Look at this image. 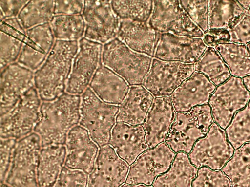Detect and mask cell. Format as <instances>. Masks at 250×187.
<instances>
[{"mask_svg":"<svg viewBox=\"0 0 250 187\" xmlns=\"http://www.w3.org/2000/svg\"><path fill=\"white\" fill-rule=\"evenodd\" d=\"M216 86L202 73L195 71L172 94L171 100L177 112L207 104Z\"/></svg>","mask_w":250,"mask_h":187,"instance_id":"cell-19","label":"cell"},{"mask_svg":"<svg viewBox=\"0 0 250 187\" xmlns=\"http://www.w3.org/2000/svg\"><path fill=\"white\" fill-rule=\"evenodd\" d=\"M79 125L100 148L109 144L119 106L101 100L88 87L81 95Z\"/></svg>","mask_w":250,"mask_h":187,"instance_id":"cell-5","label":"cell"},{"mask_svg":"<svg viewBox=\"0 0 250 187\" xmlns=\"http://www.w3.org/2000/svg\"><path fill=\"white\" fill-rule=\"evenodd\" d=\"M23 45L21 41L0 32V71L17 62Z\"/></svg>","mask_w":250,"mask_h":187,"instance_id":"cell-37","label":"cell"},{"mask_svg":"<svg viewBox=\"0 0 250 187\" xmlns=\"http://www.w3.org/2000/svg\"><path fill=\"white\" fill-rule=\"evenodd\" d=\"M26 33L17 62L35 72L45 61L56 39L49 23L26 30Z\"/></svg>","mask_w":250,"mask_h":187,"instance_id":"cell-20","label":"cell"},{"mask_svg":"<svg viewBox=\"0 0 250 187\" xmlns=\"http://www.w3.org/2000/svg\"><path fill=\"white\" fill-rule=\"evenodd\" d=\"M194 65L195 71L203 74L215 86L224 83L230 76L228 66L213 47H207Z\"/></svg>","mask_w":250,"mask_h":187,"instance_id":"cell-30","label":"cell"},{"mask_svg":"<svg viewBox=\"0 0 250 187\" xmlns=\"http://www.w3.org/2000/svg\"><path fill=\"white\" fill-rule=\"evenodd\" d=\"M120 187H153L151 185H146L143 184H129L127 183L123 184Z\"/></svg>","mask_w":250,"mask_h":187,"instance_id":"cell-46","label":"cell"},{"mask_svg":"<svg viewBox=\"0 0 250 187\" xmlns=\"http://www.w3.org/2000/svg\"><path fill=\"white\" fill-rule=\"evenodd\" d=\"M152 58L136 52L116 37L103 45L102 65L123 78L129 86L142 85Z\"/></svg>","mask_w":250,"mask_h":187,"instance_id":"cell-4","label":"cell"},{"mask_svg":"<svg viewBox=\"0 0 250 187\" xmlns=\"http://www.w3.org/2000/svg\"><path fill=\"white\" fill-rule=\"evenodd\" d=\"M226 134L235 150L250 142V99L243 109L235 113L226 129Z\"/></svg>","mask_w":250,"mask_h":187,"instance_id":"cell-35","label":"cell"},{"mask_svg":"<svg viewBox=\"0 0 250 187\" xmlns=\"http://www.w3.org/2000/svg\"><path fill=\"white\" fill-rule=\"evenodd\" d=\"M84 3L83 0H55L54 15L82 14Z\"/></svg>","mask_w":250,"mask_h":187,"instance_id":"cell-43","label":"cell"},{"mask_svg":"<svg viewBox=\"0 0 250 187\" xmlns=\"http://www.w3.org/2000/svg\"><path fill=\"white\" fill-rule=\"evenodd\" d=\"M154 98L142 85L130 86L126 95L119 106L116 122L133 126L142 125Z\"/></svg>","mask_w":250,"mask_h":187,"instance_id":"cell-24","label":"cell"},{"mask_svg":"<svg viewBox=\"0 0 250 187\" xmlns=\"http://www.w3.org/2000/svg\"><path fill=\"white\" fill-rule=\"evenodd\" d=\"M17 140L14 139L0 138V184L5 182L12 162L14 151Z\"/></svg>","mask_w":250,"mask_h":187,"instance_id":"cell-41","label":"cell"},{"mask_svg":"<svg viewBox=\"0 0 250 187\" xmlns=\"http://www.w3.org/2000/svg\"><path fill=\"white\" fill-rule=\"evenodd\" d=\"M239 4L245 10L249 11L250 8V0H238Z\"/></svg>","mask_w":250,"mask_h":187,"instance_id":"cell-47","label":"cell"},{"mask_svg":"<svg viewBox=\"0 0 250 187\" xmlns=\"http://www.w3.org/2000/svg\"><path fill=\"white\" fill-rule=\"evenodd\" d=\"M54 0H28L17 17L26 30L49 23L54 16Z\"/></svg>","mask_w":250,"mask_h":187,"instance_id":"cell-33","label":"cell"},{"mask_svg":"<svg viewBox=\"0 0 250 187\" xmlns=\"http://www.w3.org/2000/svg\"><path fill=\"white\" fill-rule=\"evenodd\" d=\"M243 82L246 88L250 93V75L243 77Z\"/></svg>","mask_w":250,"mask_h":187,"instance_id":"cell-48","label":"cell"},{"mask_svg":"<svg viewBox=\"0 0 250 187\" xmlns=\"http://www.w3.org/2000/svg\"><path fill=\"white\" fill-rule=\"evenodd\" d=\"M215 50L233 76L241 78L250 75V55L245 45L228 42L218 44Z\"/></svg>","mask_w":250,"mask_h":187,"instance_id":"cell-29","label":"cell"},{"mask_svg":"<svg viewBox=\"0 0 250 187\" xmlns=\"http://www.w3.org/2000/svg\"><path fill=\"white\" fill-rule=\"evenodd\" d=\"M0 187H10L9 186H8V185H7L6 184L3 183V184H1Z\"/></svg>","mask_w":250,"mask_h":187,"instance_id":"cell-50","label":"cell"},{"mask_svg":"<svg viewBox=\"0 0 250 187\" xmlns=\"http://www.w3.org/2000/svg\"><path fill=\"white\" fill-rule=\"evenodd\" d=\"M28 0H0V21L17 18L20 12Z\"/></svg>","mask_w":250,"mask_h":187,"instance_id":"cell-44","label":"cell"},{"mask_svg":"<svg viewBox=\"0 0 250 187\" xmlns=\"http://www.w3.org/2000/svg\"><path fill=\"white\" fill-rule=\"evenodd\" d=\"M180 3L192 21L205 33L209 30L208 1L180 0Z\"/></svg>","mask_w":250,"mask_h":187,"instance_id":"cell-36","label":"cell"},{"mask_svg":"<svg viewBox=\"0 0 250 187\" xmlns=\"http://www.w3.org/2000/svg\"><path fill=\"white\" fill-rule=\"evenodd\" d=\"M175 153L166 143L147 149L130 165L126 183L151 185L170 167Z\"/></svg>","mask_w":250,"mask_h":187,"instance_id":"cell-14","label":"cell"},{"mask_svg":"<svg viewBox=\"0 0 250 187\" xmlns=\"http://www.w3.org/2000/svg\"><path fill=\"white\" fill-rule=\"evenodd\" d=\"M212 123L211 108L208 104L187 112H177L165 142L175 153H189L196 141L207 135Z\"/></svg>","mask_w":250,"mask_h":187,"instance_id":"cell-3","label":"cell"},{"mask_svg":"<svg viewBox=\"0 0 250 187\" xmlns=\"http://www.w3.org/2000/svg\"><path fill=\"white\" fill-rule=\"evenodd\" d=\"M249 12H250V9L249 10Z\"/></svg>","mask_w":250,"mask_h":187,"instance_id":"cell-51","label":"cell"},{"mask_svg":"<svg viewBox=\"0 0 250 187\" xmlns=\"http://www.w3.org/2000/svg\"><path fill=\"white\" fill-rule=\"evenodd\" d=\"M207 48L202 38L160 33L153 58L195 64Z\"/></svg>","mask_w":250,"mask_h":187,"instance_id":"cell-15","label":"cell"},{"mask_svg":"<svg viewBox=\"0 0 250 187\" xmlns=\"http://www.w3.org/2000/svg\"><path fill=\"white\" fill-rule=\"evenodd\" d=\"M78 41L56 40L45 61L34 72V86L42 102L52 101L65 92Z\"/></svg>","mask_w":250,"mask_h":187,"instance_id":"cell-2","label":"cell"},{"mask_svg":"<svg viewBox=\"0 0 250 187\" xmlns=\"http://www.w3.org/2000/svg\"><path fill=\"white\" fill-rule=\"evenodd\" d=\"M66 155L65 145L42 147L37 170L39 187H54L64 166Z\"/></svg>","mask_w":250,"mask_h":187,"instance_id":"cell-26","label":"cell"},{"mask_svg":"<svg viewBox=\"0 0 250 187\" xmlns=\"http://www.w3.org/2000/svg\"><path fill=\"white\" fill-rule=\"evenodd\" d=\"M203 40L208 47H216L220 44L230 42V36L227 29L208 30L204 33Z\"/></svg>","mask_w":250,"mask_h":187,"instance_id":"cell-45","label":"cell"},{"mask_svg":"<svg viewBox=\"0 0 250 187\" xmlns=\"http://www.w3.org/2000/svg\"><path fill=\"white\" fill-rule=\"evenodd\" d=\"M1 71L0 116L8 112L19 100L34 87V72L17 62Z\"/></svg>","mask_w":250,"mask_h":187,"instance_id":"cell-17","label":"cell"},{"mask_svg":"<svg viewBox=\"0 0 250 187\" xmlns=\"http://www.w3.org/2000/svg\"><path fill=\"white\" fill-rule=\"evenodd\" d=\"M103 45L83 37L74 57L65 92L81 95L89 87L98 68L102 65Z\"/></svg>","mask_w":250,"mask_h":187,"instance_id":"cell-10","label":"cell"},{"mask_svg":"<svg viewBox=\"0 0 250 187\" xmlns=\"http://www.w3.org/2000/svg\"><path fill=\"white\" fill-rule=\"evenodd\" d=\"M82 15L85 23L83 37L103 45L117 37L120 19L110 0H85Z\"/></svg>","mask_w":250,"mask_h":187,"instance_id":"cell-13","label":"cell"},{"mask_svg":"<svg viewBox=\"0 0 250 187\" xmlns=\"http://www.w3.org/2000/svg\"><path fill=\"white\" fill-rule=\"evenodd\" d=\"M160 34L148 21L120 19L117 37L131 50L153 57Z\"/></svg>","mask_w":250,"mask_h":187,"instance_id":"cell-23","label":"cell"},{"mask_svg":"<svg viewBox=\"0 0 250 187\" xmlns=\"http://www.w3.org/2000/svg\"><path fill=\"white\" fill-rule=\"evenodd\" d=\"M191 187H231V183L222 171L202 167L198 169Z\"/></svg>","mask_w":250,"mask_h":187,"instance_id":"cell-38","label":"cell"},{"mask_svg":"<svg viewBox=\"0 0 250 187\" xmlns=\"http://www.w3.org/2000/svg\"><path fill=\"white\" fill-rule=\"evenodd\" d=\"M247 49L248 50V52L250 55V43H248L247 45Z\"/></svg>","mask_w":250,"mask_h":187,"instance_id":"cell-49","label":"cell"},{"mask_svg":"<svg viewBox=\"0 0 250 187\" xmlns=\"http://www.w3.org/2000/svg\"><path fill=\"white\" fill-rule=\"evenodd\" d=\"M195 71L194 64L153 58L142 85L155 97L169 96Z\"/></svg>","mask_w":250,"mask_h":187,"instance_id":"cell-11","label":"cell"},{"mask_svg":"<svg viewBox=\"0 0 250 187\" xmlns=\"http://www.w3.org/2000/svg\"><path fill=\"white\" fill-rule=\"evenodd\" d=\"M160 33L203 38L204 33L192 21L179 0H153V7L148 21Z\"/></svg>","mask_w":250,"mask_h":187,"instance_id":"cell-12","label":"cell"},{"mask_svg":"<svg viewBox=\"0 0 250 187\" xmlns=\"http://www.w3.org/2000/svg\"><path fill=\"white\" fill-rule=\"evenodd\" d=\"M129 165L107 144L100 148L87 187H120L126 182Z\"/></svg>","mask_w":250,"mask_h":187,"instance_id":"cell-16","label":"cell"},{"mask_svg":"<svg viewBox=\"0 0 250 187\" xmlns=\"http://www.w3.org/2000/svg\"><path fill=\"white\" fill-rule=\"evenodd\" d=\"M246 11L235 0H209V30L227 29Z\"/></svg>","mask_w":250,"mask_h":187,"instance_id":"cell-31","label":"cell"},{"mask_svg":"<svg viewBox=\"0 0 250 187\" xmlns=\"http://www.w3.org/2000/svg\"><path fill=\"white\" fill-rule=\"evenodd\" d=\"M112 9L120 19L147 22L153 7L150 0H111Z\"/></svg>","mask_w":250,"mask_h":187,"instance_id":"cell-34","label":"cell"},{"mask_svg":"<svg viewBox=\"0 0 250 187\" xmlns=\"http://www.w3.org/2000/svg\"><path fill=\"white\" fill-rule=\"evenodd\" d=\"M231 187H250V142L237 149L221 170Z\"/></svg>","mask_w":250,"mask_h":187,"instance_id":"cell-28","label":"cell"},{"mask_svg":"<svg viewBox=\"0 0 250 187\" xmlns=\"http://www.w3.org/2000/svg\"><path fill=\"white\" fill-rule=\"evenodd\" d=\"M89 87L103 101L119 106L130 86L121 76L102 65L95 73Z\"/></svg>","mask_w":250,"mask_h":187,"instance_id":"cell-25","label":"cell"},{"mask_svg":"<svg viewBox=\"0 0 250 187\" xmlns=\"http://www.w3.org/2000/svg\"><path fill=\"white\" fill-rule=\"evenodd\" d=\"M198 168L190 162L187 153H177L170 168L158 176L153 187H191L198 173Z\"/></svg>","mask_w":250,"mask_h":187,"instance_id":"cell-27","label":"cell"},{"mask_svg":"<svg viewBox=\"0 0 250 187\" xmlns=\"http://www.w3.org/2000/svg\"><path fill=\"white\" fill-rule=\"evenodd\" d=\"M81 95L65 92L57 98L42 102L40 117L34 132L42 147L64 145L67 135L80 121Z\"/></svg>","mask_w":250,"mask_h":187,"instance_id":"cell-1","label":"cell"},{"mask_svg":"<svg viewBox=\"0 0 250 187\" xmlns=\"http://www.w3.org/2000/svg\"><path fill=\"white\" fill-rule=\"evenodd\" d=\"M64 145V166L89 174L94 167L100 147L88 131L80 125L75 126L68 133Z\"/></svg>","mask_w":250,"mask_h":187,"instance_id":"cell-18","label":"cell"},{"mask_svg":"<svg viewBox=\"0 0 250 187\" xmlns=\"http://www.w3.org/2000/svg\"><path fill=\"white\" fill-rule=\"evenodd\" d=\"M0 32L21 41L23 43L26 39V30L22 27L17 18L0 21Z\"/></svg>","mask_w":250,"mask_h":187,"instance_id":"cell-42","label":"cell"},{"mask_svg":"<svg viewBox=\"0 0 250 187\" xmlns=\"http://www.w3.org/2000/svg\"><path fill=\"white\" fill-rule=\"evenodd\" d=\"M234 153V149L228 141L226 132L213 123L207 135L197 140L188 157L197 168L207 167L219 170L226 164Z\"/></svg>","mask_w":250,"mask_h":187,"instance_id":"cell-8","label":"cell"},{"mask_svg":"<svg viewBox=\"0 0 250 187\" xmlns=\"http://www.w3.org/2000/svg\"><path fill=\"white\" fill-rule=\"evenodd\" d=\"M88 174L65 166L61 170L54 187H87Z\"/></svg>","mask_w":250,"mask_h":187,"instance_id":"cell-40","label":"cell"},{"mask_svg":"<svg viewBox=\"0 0 250 187\" xmlns=\"http://www.w3.org/2000/svg\"><path fill=\"white\" fill-rule=\"evenodd\" d=\"M230 42L243 44L250 43V13L246 11L230 25Z\"/></svg>","mask_w":250,"mask_h":187,"instance_id":"cell-39","label":"cell"},{"mask_svg":"<svg viewBox=\"0 0 250 187\" xmlns=\"http://www.w3.org/2000/svg\"><path fill=\"white\" fill-rule=\"evenodd\" d=\"M41 104L34 87L8 112L0 116V138L18 140L32 133L40 119Z\"/></svg>","mask_w":250,"mask_h":187,"instance_id":"cell-7","label":"cell"},{"mask_svg":"<svg viewBox=\"0 0 250 187\" xmlns=\"http://www.w3.org/2000/svg\"><path fill=\"white\" fill-rule=\"evenodd\" d=\"M169 96L155 97L142 124L148 148L164 142L175 117Z\"/></svg>","mask_w":250,"mask_h":187,"instance_id":"cell-21","label":"cell"},{"mask_svg":"<svg viewBox=\"0 0 250 187\" xmlns=\"http://www.w3.org/2000/svg\"><path fill=\"white\" fill-rule=\"evenodd\" d=\"M250 99V93L239 77L230 76L218 86L209 100L212 116L216 123L226 129L234 114L243 109Z\"/></svg>","mask_w":250,"mask_h":187,"instance_id":"cell-9","label":"cell"},{"mask_svg":"<svg viewBox=\"0 0 250 187\" xmlns=\"http://www.w3.org/2000/svg\"><path fill=\"white\" fill-rule=\"evenodd\" d=\"M49 23L56 40L79 41L84 37L85 23L82 14L54 15Z\"/></svg>","mask_w":250,"mask_h":187,"instance_id":"cell-32","label":"cell"},{"mask_svg":"<svg viewBox=\"0 0 250 187\" xmlns=\"http://www.w3.org/2000/svg\"><path fill=\"white\" fill-rule=\"evenodd\" d=\"M109 144L129 166L148 148L142 125L133 126L123 122H116Z\"/></svg>","mask_w":250,"mask_h":187,"instance_id":"cell-22","label":"cell"},{"mask_svg":"<svg viewBox=\"0 0 250 187\" xmlns=\"http://www.w3.org/2000/svg\"><path fill=\"white\" fill-rule=\"evenodd\" d=\"M42 148L40 137L34 132L17 140L4 183L10 187H39L37 170Z\"/></svg>","mask_w":250,"mask_h":187,"instance_id":"cell-6","label":"cell"}]
</instances>
